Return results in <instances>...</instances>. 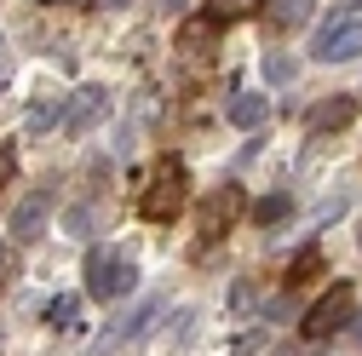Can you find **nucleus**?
Instances as JSON below:
<instances>
[{"label":"nucleus","instance_id":"obj_1","mask_svg":"<svg viewBox=\"0 0 362 356\" xmlns=\"http://www.w3.org/2000/svg\"><path fill=\"white\" fill-rule=\"evenodd\" d=\"M185 196H190L185 161H178V155H161L156 172H150V184H144V196H139V213L150 218V225H173V218L185 213Z\"/></svg>","mask_w":362,"mask_h":356},{"label":"nucleus","instance_id":"obj_2","mask_svg":"<svg viewBox=\"0 0 362 356\" xmlns=\"http://www.w3.org/2000/svg\"><path fill=\"white\" fill-rule=\"evenodd\" d=\"M132 287H139V264H132L127 253H115V247H93L86 253V293L93 299H127Z\"/></svg>","mask_w":362,"mask_h":356},{"label":"nucleus","instance_id":"obj_3","mask_svg":"<svg viewBox=\"0 0 362 356\" xmlns=\"http://www.w3.org/2000/svg\"><path fill=\"white\" fill-rule=\"evenodd\" d=\"M351 322H356V287L339 282V287H328L322 299L305 310V339H334V333H345Z\"/></svg>","mask_w":362,"mask_h":356},{"label":"nucleus","instance_id":"obj_4","mask_svg":"<svg viewBox=\"0 0 362 356\" xmlns=\"http://www.w3.org/2000/svg\"><path fill=\"white\" fill-rule=\"evenodd\" d=\"M310 58L316 64H351V58H362V18L356 12H334L322 29H316Z\"/></svg>","mask_w":362,"mask_h":356},{"label":"nucleus","instance_id":"obj_5","mask_svg":"<svg viewBox=\"0 0 362 356\" xmlns=\"http://www.w3.org/2000/svg\"><path fill=\"white\" fill-rule=\"evenodd\" d=\"M236 218H242V190H236V184L207 190V196H202V207H196V236H202V247L224 242V236L236 230Z\"/></svg>","mask_w":362,"mask_h":356},{"label":"nucleus","instance_id":"obj_6","mask_svg":"<svg viewBox=\"0 0 362 356\" xmlns=\"http://www.w3.org/2000/svg\"><path fill=\"white\" fill-rule=\"evenodd\" d=\"M156 316H161V299H150V304H139V310H127V316H115V328H110V333H98V345H93V350H98V356H104V350H121L127 339H139L144 328H156Z\"/></svg>","mask_w":362,"mask_h":356},{"label":"nucleus","instance_id":"obj_7","mask_svg":"<svg viewBox=\"0 0 362 356\" xmlns=\"http://www.w3.org/2000/svg\"><path fill=\"white\" fill-rule=\"evenodd\" d=\"M47 213H52V190H29L12 207V242H35L40 230H47Z\"/></svg>","mask_w":362,"mask_h":356},{"label":"nucleus","instance_id":"obj_8","mask_svg":"<svg viewBox=\"0 0 362 356\" xmlns=\"http://www.w3.org/2000/svg\"><path fill=\"white\" fill-rule=\"evenodd\" d=\"M104 104H110V98H104V86H75V93H69V109H64L58 126H64V132H86V126L104 115Z\"/></svg>","mask_w":362,"mask_h":356},{"label":"nucleus","instance_id":"obj_9","mask_svg":"<svg viewBox=\"0 0 362 356\" xmlns=\"http://www.w3.org/2000/svg\"><path fill=\"white\" fill-rule=\"evenodd\" d=\"M356 121V98H322L310 115H305V126L322 138V132H339V126H351Z\"/></svg>","mask_w":362,"mask_h":356},{"label":"nucleus","instance_id":"obj_10","mask_svg":"<svg viewBox=\"0 0 362 356\" xmlns=\"http://www.w3.org/2000/svg\"><path fill=\"white\" fill-rule=\"evenodd\" d=\"M224 115H230L236 126H264V115H270V98L264 93H247V86H236V93H230V104H224Z\"/></svg>","mask_w":362,"mask_h":356},{"label":"nucleus","instance_id":"obj_11","mask_svg":"<svg viewBox=\"0 0 362 356\" xmlns=\"http://www.w3.org/2000/svg\"><path fill=\"white\" fill-rule=\"evenodd\" d=\"M310 12H316V0H264V18H270V29H282V35L305 29V23H310Z\"/></svg>","mask_w":362,"mask_h":356},{"label":"nucleus","instance_id":"obj_12","mask_svg":"<svg viewBox=\"0 0 362 356\" xmlns=\"http://www.w3.org/2000/svg\"><path fill=\"white\" fill-rule=\"evenodd\" d=\"M259 12H264V0H202V18H207L213 29L242 23V18H259Z\"/></svg>","mask_w":362,"mask_h":356},{"label":"nucleus","instance_id":"obj_13","mask_svg":"<svg viewBox=\"0 0 362 356\" xmlns=\"http://www.w3.org/2000/svg\"><path fill=\"white\" fill-rule=\"evenodd\" d=\"M178 52H185V58H207L213 52V23L202 18V23H185V29H178Z\"/></svg>","mask_w":362,"mask_h":356},{"label":"nucleus","instance_id":"obj_14","mask_svg":"<svg viewBox=\"0 0 362 356\" xmlns=\"http://www.w3.org/2000/svg\"><path fill=\"white\" fill-rule=\"evenodd\" d=\"M288 213H293L288 190H270V196H259V201H253V225H282Z\"/></svg>","mask_w":362,"mask_h":356},{"label":"nucleus","instance_id":"obj_15","mask_svg":"<svg viewBox=\"0 0 362 356\" xmlns=\"http://www.w3.org/2000/svg\"><path fill=\"white\" fill-rule=\"evenodd\" d=\"M75 316H81V299H75V293H58V299L47 304V328H58V333L75 328Z\"/></svg>","mask_w":362,"mask_h":356},{"label":"nucleus","instance_id":"obj_16","mask_svg":"<svg viewBox=\"0 0 362 356\" xmlns=\"http://www.w3.org/2000/svg\"><path fill=\"white\" fill-rule=\"evenodd\" d=\"M316 271H322V253H316V247H305V253L293 259V271H288V287H299V282H310Z\"/></svg>","mask_w":362,"mask_h":356},{"label":"nucleus","instance_id":"obj_17","mask_svg":"<svg viewBox=\"0 0 362 356\" xmlns=\"http://www.w3.org/2000/svg\"><path fill=\"white\" fill-rule=\"evenodd\" d=\"M52 121H64V93H58V98H40V104H35V115H29V126H35V132H47Z\"/></svg>","mask_w":362,"mask_h":356},{"label":"nucleus","instance_id":"obj_18","mask_svg":"<svg viewBox=\"0 0 362 356\" xmlns=\"http://www.w3.org/2000/svg\"><path fill=\"white\" fill-rule=\"evenodd\" d=\"M293 75H299V64H293L288 52H264V81L282 86V81H293Z\"/></svg>","mask_w":362,"mask_h":356},{"label":"nucleus","instance_id":"obj_19","mask_svg":"<svg viewBox=\"0 0 362 356\" xmlns=\"http://www.w3.org/2000/svg\"><path fill=\"white\" fill-rule=\"evenodd\" d=\"M64 225H69L75 236H93V225H98V213H93V207H75V213L64 218Z\"/></svg>","mask_w":362,"mask_h":356},{"label":"nucleus","instance_id":"obj_20","mask_svg":"<svg viewBox=\"0 0 362 356\" xmlns=\"http://www.w3.org/2000/svg\"><path fill=\"white\" fill-rule=\"evenodd\" d=\"M6 276H18V264H12V247H0V287H6Z\"/></svg>","mask_w":362,"mask_h":356},{"label":"nucleus","instance_id":"obj_21","mask_svg":"<svg viewBox=\"0 0 362 356\" xmlns=\"http://www.w3.org/2000/svg\"><path fill=\"white\" fill-rule=\"evenodd\" d=\"M69 6H98V0H69Z\"/></svg>","mask_w":362,"mask_h":356},{"label":"nucleus","instance_id":"obj_22","mask_svg":"<svg viewBox=\"0 0 362 356\" xmlns=\"http://www.w3.org/2000/svg\"><path fill=\"white\" fill-rule=\"evenodd\" d=\"M98 6H127V0H98Z\"/></svg>","mask_w":362,"mask_h":356},{"label":"nucleus","instance_id":"obj_23","mask_svg":"<svg viewBox=\"0 0 362 356\" xmlns=\"http://www.w3.org/2000/svg\"><path fill=\"white\" fill-rule=\"evenodd\" d=\"M0 93H6V69H0Z\"/></svg>","mask_w":362,"mask_h":356}]
</instances>
